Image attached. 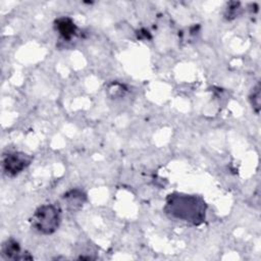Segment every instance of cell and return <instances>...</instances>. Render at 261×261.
I'll use <instances>...</instances> for the list:
<instances>
[{"label":"cell","mask_w":261,"mask_h":261,"mask_svg":"<svg viewBox=\"0 0 261 261\" xmlns=\"http://www.w3.org/2000/svg\"><path fill=\"white\" fill-rule=\"evenodd\" d=\"M32 156L22 152H8L2 157V169L8 176H14L24 170L32 162Z\"/></svg>","instance_id":"3"},{"label":"cell","mask_w":261,"mask_h":261,"mask_svg":"<svg viewBox=\"0 0 261 261\" xmlns=\"http://www.w3.org/2000/svg\"><path fill=\"white\" fill-rule=\"evenodd\" d=\"M206 209V203L201 197L181 193L169 194L164 207L169 217L195 225L204 222Z\"/></svg>","instance_id":"1"},{"label":"cell","mask_w":261,"mask_h":261,"mask_svg":"<svg viewBox=\"0 0 261 261\" xmlns=\"http://www.w3.org/2000/svg\"><path fill=\"white\" fill-rule=\"evenodd\" d=\"M239 3H236V2H231L228 7H227V12L225 14V16L227 18H231V17H234L238 15V10H239Z\"/></svg>","instance_id":"8"},{"label":"cell","mask_w":261,"mask_h":261,"mask_svg":"<svg viewBox=\"0 0 261 261\" xmlns=\"http://www.w3.org/2000/svg\"><path fill=\"white\" fill-rule=\"evenodd\" d=\"M1 252L5 258L11 259V260H31V259H33V256H31L29 253L21 251L18 242H16L13 239H8L2 244Z\"/></svg>","instance_id":"4"},{"label":"cell","mask_w":261,"mask_h":261,"mask_svg":"<svg viewBox=\"0 0 261 261\" xmlns=\"http://www.w3.org/2000/svg\"><path fill=\"white\" fill-rule=\"evenodd\" d=\"M60 208L54 204L39 206L33 213L32 226L43 234H51L56 231L60 224Z\"/></svg>","instance_id":"2"},{"label":"cell","mask_w":261,"mask_h":261,"mask_svg":"<svg viewBox=\"0 0 261 261\" xmlns=\"http://www.w3.org/2000/svg\"><path fill=\"white\" fill-rule=\"evenodd\" d=\"M55 30L64 41H70L75 35L77 28L73 20L67 16L58 17L55 22Z\"/></svg>","instance_id":"5"},{"label":"cell","mask_w":261,"mask_h":261,"mask_svg":"<svg viewBox=\"0 0 261 261\" xmlns=\"http://www.w3.org/2000/svg\"><path fill=\"white\" fill-rule=\"evenodd\" d=\"M250 101L252 104V107L254 108L256 113H259L260 109V86L259 83L253 88L252 94L250 96Z\"/></svg>","instance_id":"7"},{"label":"cell","mask_w":261,"mask_h":261,"mask_svg":"<svg viewBox=\"0 0 261 261\" xmlns=\"http://www.w3.org/2000/svg\"><path fill=\"white\" fill-rule=\"evenodd\" d=\"M63 199L67 202V205L71 209H77L83 206L86 201V195L77 189L70 190L66 194H64Z\"/></svg>","instance_id":"6"}]
</instances>
